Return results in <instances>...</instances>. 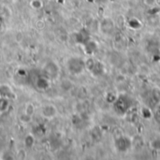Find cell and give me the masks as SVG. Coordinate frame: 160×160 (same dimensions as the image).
<instances>
[{"label":"cell","instance_id":"7a4b0ae2","mask_svg":"<svg viewBox=\"0 0 160 160\" xmlns=\"http://www.w3.org/2000/svg\"><path fill=\"white\" fill-rule=\"evenodd\" d=\"M114 146L118 152L125 153V152L129 150V148L131 146V142L128 138H127L125 136H120V137L115 139Z\"/></svg>","mask_w":160,"mask_h":160},{"label":"cell","instance_id":"277c9868","mask_svg":"<svg viewBox=\"0 0 160 160\" xmlns=\"http://www.w3.org/2000/svg\"><path fill=\"white\" fill-rule=\"evenodd\" d=\"M142 2L149 8H154L158 5V0H142Z\"/></svg>","mask_w":160,"mask_h":160},{"label":"cell","instance_id":"6da1fadb","mask_svg":"<svg viewBox=\"0 0 160 160\" xmlns=\"http://www.w3.org/2000/svg\"><path fill=\"white\" fill-rule=\"evenodd\" d=\"M69 70H71V72L74 75H79L81 73L83 72V70L86 68V64L83 60H82L81 58H72L69 61Z\"/></svg>","mask_w":160,"mask_h":160},{"label":"cell","instance_id":"3957f363","mask_svg":"<svg viewBox=\"0 0 160 160\" xmlns=\"http://www.w3.org/2000/svg\"><path fill=\"white\" fill-rule=\"evenodd\" d=\"M107 28H109L110 32L113 30V22L111 19H105L101 22V30L105 34H107Z\"/></svg>","mask_w":160,"mask_h":160}]
</instances>
